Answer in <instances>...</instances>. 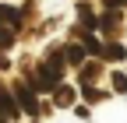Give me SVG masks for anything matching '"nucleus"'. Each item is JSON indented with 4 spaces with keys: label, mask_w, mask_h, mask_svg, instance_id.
<instances>
[{
    "label": "nucleus",
    "mask_w": 127,
    "mask_h": 123,
    "mask_svg": "<svg viewBox=\"0 0 127 123\" xmlns=\"http://www.w3.org/2000/svg\"><path fill=\"white\" fill-rule=\"evenodd\" d=\"M81 95H85L88 102H99V99H106V91H95V88H85V91H81Z\"/></svg>",
    "instance_id": "nucleus-11"
},
{
    "label": "nucleus",
    "mask_w": 127,
    "mask_h": 123,
    "mask_svg": "<svg viewBox=\"0 0 127 123\" xmlns=\"http://www.w3.org/2000/svg\"><path fill=\"white\" fill-rule=\"evenodd\" d=\"M99 70H102V67H99V60H95V63H88V67H81V84H85V81H92Z\"/></svg>",
    "instance_id": "nucleus-9"
},
{
    "label": "nucleus",
    "mask_w": 127,
    "mask_h": 123,
    "mask_svg": "<svg viewBox=\"0 0 127 123\" xmlns=\"http://www.w3.org/2000/svg\"><path fill=\"white\" fill-rule=\"evenodd\" d=\"M85 46H78V42H67V46H64V49H60V60H64V63H71V67H81L85 63Z\"/></svg>",
    "instance_id": "nucleus-2"
},
{
    "label": "nucleus",
    "mask_w": 127,
    "mask_h": 123,
    "mask_svg": "<svg viewBox=\"0 0 127 123\" xmlns=\"http://www.w3.org/2000/svg\"><path fill=\"white\" fill-rule=\"evenodd\" d=\"M117 28H120V11H106L102 18H99V32H106L109 39H113Z\"/></svg>",
    "instance_id": "nucleus-4"
},
{
    "label": "nucleus",
    "mask_w": 127,
    "mask_h": 123,
    "mask_svg": "<svg viewBox=\"0 0 127 123\" xmlns=\"http://www.w3.org/2000/svg\"><path fill=\"white\" fill-rule=\"evenodd\" d=\"M21 109H18V102H14V91L11 88H0V116H7V120H14Z\"/></svg>",
    "instance_id": "nucleus-3"
},
{
    "label": "nucleus",
    "mask_w": 127,
    "mask_h": 123,
    "mask_svg": "<svg viewBox=\"0 0 127 123\" xmlns=\"http://www.w3.org/2000/svg\"><path fill=\"white\" fill-rule=\"evenodd\" d=\"M14 102H18V109H25L28 116H39V99H35V88L32 84H14Z\"/></svg>",
    "instance_id": "nucleus-1"
},
{
    "label": "nucleus",
    "mask_w": 127,
    "mask_h": 123,
    "mask_svg": "<svg viewBox=\"0 0 127 123\" xmlns=\"http://www.w3.org/2000/svg\"><path fill=\"white\" fill-rule=\"evenodd\" d=\"M0 21L11 25V28H18V25H21V11H18V7H4V4H0Z\"/></svg>",
    "instance_id": "nucleus-6"
},
{
    "label": "nucleus",
    "mask_w": 127,
    "mask_h": 123,
    "mask_svg": "<svg viewBox=\"0 0 127 123\" xmlns=\"http://www.w3.org/2000/svg\"><path fill=\"white\" fill-rule=\"evenodd\" d=\"M102 4H106V11H124L127 0H102Z\"/></svg>",
    "instance_id": "nucleus-12"
},
{
    "label": "nucleus",
    "mask_w": 127,
    "mask_h": 123,
    "mask_svg": "<svg viewBox=\"0 0 127 123\" xmlns=\"http://www.w3.org/2000/svg\"><path fill=\"white\" fill-rule=\"evenodd\" d=\"M4 67H7V56H4V53H0V70H4Z\"/></svg>",
    "instance_id": "nucleus-13"
},
{
    "label": "nucleus",
    "mask_w": 127,
    "mask_h": 123,
    "mask_svg": "<svg viewBox=\"0 0 127 123\" xmlns=\"http://www.w3.org/2000/svg\"><path fill=\"white\" fill-rule=\"evenodd\" d=\"M113 91H120V95H124V91H127V78H124V74H120V70L113 74Z\"/></svg>",
    "instance_id": "nucleus-10"
},
{
    "label": "nucleus",
    "mask_w": 127,
    "mask_h": 123,
    "mask_svg": "<svg viewBox=\"0 0 127 123\" xmlns=\"http://www.w3.org/2000/svg\"><path fill=\"white\" fill-rule=\"evenodd\" d=\"M99 60H113V63H120V60H127V49H124L120 42H106V46H102V56H99Z\"/></svg>",
    "instance_id": "nucleus-5"
},
{
    "label": "nucleus",
    "mask_w": 127,
    "mask_h": 123,
    "mask_svg": "<svg viewBox=\"0 0 127 123\" xmlns=\"http://www.w3.org/2000/svg\"><path fill=\"white\" fill-rule=\"evenodd\" d=\"M14 39H18V32H14L11 25L0 21V49H7V46H14Z\"/></svg>",
    "instance_id": "nucleus-7"
},
{
    "label": "nucleus",
    "mask_w": 127,
    "mask_h": 123,
    "mask_svg": "<svg viewBox=\"0 0 127 123\" xmlns=\"http://www.w3.org/2000/svg\"><path fill=\"white\" fill-rule=\"evenodd\" d=\"M53 99H57V105H71V102L78 99V91H74V88H64V84H60V91H53Z\"/></svg>",
    "instance_id": "nucleus-8"
}]
</instances>
